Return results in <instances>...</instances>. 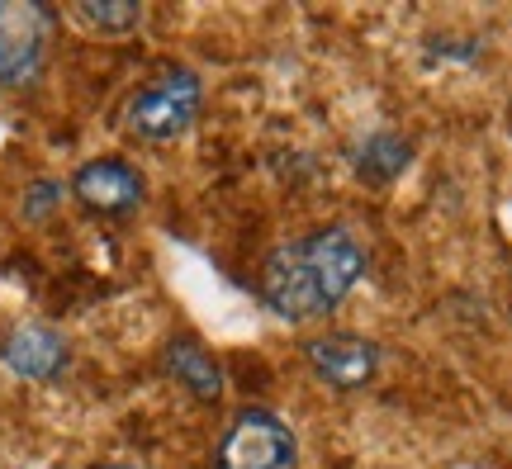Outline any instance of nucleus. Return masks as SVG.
<instances>
[{"label": "nucleus", "instance_id": "obj_1", "mask_svg": "<svg viewBox=\"0 0 512 469\" xmlns=\"http://www.w3.org/2000/svg\"><path fill=\"white\" fill-rule=\"evenodd\" d=\"M366 275V247L351 228L328 223L299 242H280L261 266V294L285 323L323 318Z\"/></svg>", "mask_w": 512, "mask_h": 469}, {"label": "nucleus", "instance_id": "obj_2", "mask_svg": "<svg viewBox=\"0 0 512 469\" xmlns=\"http://www.w3.org/2000/svg\"><path fill=\"white\" fill-rule=\"evenodd\" d=\"M200 100H204L200 76L190 67H166V72L147 81L143 91H133V100L124 105V124L143 143H171V138H181L185 128L195 124Z\"/></svg>", "mask_w": 512, "mask_h": 469}, {"label": "nucleus", "instance_id": "obj_3", "mask_svg": "<svg viewBox=\"0 0 512 469\" xmlns=\"http://www.w3.org/2000/svg\"><path fill=\"white\" fill-rule=\"evenodd\" d=\"M57 15L38 0H0V91H29L53 48Z\"/></svg>", "mask_w": 512, "mask_h": 469}, {"label": "nucleus", "instance_id": "obj_4", "mask_svg": "<svg viewBox=\"0 0 512 469\" xmlns=\"http://www.w3.org/2000/svg\"><path fill=\"white\" fill-rule=\"evenodd\" d=\"M214 469H299V441L275 413L242 408L214 446Z\"/></svg>", "mask_w": 512, "mask_h": 469}, {"label": "nucleus", "instance_id": "obj_5", "mask_svg": "<svg viewBox=\"0 0 512 469\" xmlns=\"http://www.w3.org/2000/svg\"><path fill=\"white\" fill-rule=\"evenodd\" d=\"M304 361L328 389L351 394V389H366L370 379L380 375V346L370 337H356V332H323V337L304 342Z\"/></svg>", "mask_w": 512, "mask_h": 469}, {"label": "nucleus", "instance_id": "obj_6", "mask_svg": "<svg viewBox=\"0 0 512 469\" xmlns=\"http://www.w3.org/2000/svg\"><path fill=\"white\" fill-rule=\"evenodd\" d=\"M143 176L138 166H128L124 157H100V162H86L72 176L67 195H76L81 209H91L100 218H124L143 204Z\"/></svg>", "mask_w": 512, "mask_h": 469}, {"label": "nucleus", "instance_id": "obj_7", "mask_svg": "<svg viewBox=\"0 0 512 469\" xmlns=\"http://www.w3.org/2000/svg\"><path fill=\"white\" fill-rule=\"evenodd\" d=\"M0 361L5 370L19 379H34V384H53V379L67 375L72 365V346L67 337L48 323H24V327H10L0 337Z\"/></svg>", "mask_w": 512, "mask_h": 469}, {"label": "nucleus", "instance_id": "obj_8", "mask_svg": "<svg viewBox=\"0 0 512 469\" xmlns=\"http://www.w3.org/2000/svg\"><path fill=\"white\" fill-rule=\"evenodd\" d=\"M162 370L176 384H181L190 398H200V403H219L223 398V370L219 361L204 351L195 337H171L162 351Z\"/></svg>", "mask_w": 512, "mask_h": 469}, {"label": "nucleus", "instance_id": "obj_9", "mask_svg": "<svg viewBox=\"0 0 512 469\" xmlns=\"http://www.w3.org/2000/svg\"><path fill=\"white\" fill-rule=\"evenodd\" d=\"M408 157H413V152H408L403 138H394V133H370L366 143L356 147V176L370 185H389L403 166H408Z\"/></svg>", "mask_w": 512, "mask_h": 469}, {"label": "nucleus", "instance_id": "obj_10", "mask_svg": "<svg viewBox=\"0 0 512 469\" xmlns=\"http://www.w3.org/2000/svg\"><path fill=\"white\" fill-rule=\"evenodd\" d=\"M72 15L86 29H100V34H128V29H138L143 5H133V0H81Z\"/></svg>", "mask_w": 512, "mask_h": 469}, {"label": "nucleus", "instance_id": "obj_11", "mask_svg": "<svg viewBox=\"0 0 512 469\" xmlns=\"http://www.w3.org/2000/svg\"><path fill=\"white\" fill-rule=\"evenodd\" d=\"M62 195H67L62 181H34L29 195H24V218H48L57 204H62Z\"/></svg>", "mask_w": 512, "mask_h": 469}, {"label": "nucleus", "instance_id": "obj_12", "mask_svg": "<svg viewBox=\"0 0 512 469\" xmlns=\"http://www.w3.org/2000/svg\"><path fill=\"white\" fill-rule=\"evenodd\" d=\"M100 469H138V465H100Z\"/></svg>", "mask_w": 512, "mask_h": 469}]
</instances>
